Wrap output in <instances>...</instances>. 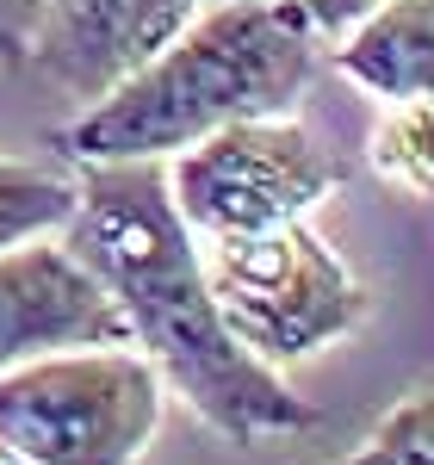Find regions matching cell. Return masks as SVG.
I'll use <instances>...</instances> for the list:
<instances>
[{
	"label": "cell",
	"mask_w": 434,
	"mask_h": 465,
	"mask_svg": "<svg viewBox=\"0 0 434 465\" xmlns=\"http://www.w3.org/2000/svg\"><path fill=\"white\" fill-rule=\"evenodd\" d=\"M74 212L63 223L69 254L112 292L118 317L162 385L199 410L230 447H254L267 434H298L317 410L286 379L254 360L217 317L192 230L168 199L162 162H81Z\"/></svg>",
	"instance_id": "cell-1"
},
{
	"label": "cell",
	"mask_w": 434,
	"mask_h": 465,
	"mask_svg": "<svg viewBox=\"0 0 434 465\" xmlns=\"http://www.w3.org/2000/svg\"><path fill=\"white\" fill-rule=\"evenodd\" d=\"M317 63V19L298 0H223L186 19L149 63L106 87L50 149L74 162H162L242 118H280Z\"/></svg>",
	"instance_id": "cell-2"
},
{
	"label": "cell",
	"mask_w": 434,
	"mask_h": 465,
	"mask_svg": "<svg viewBox=\"0 0 434 465\" xmlns=\"http://www.w3.org/2000/svg\"><path fill=\"white\" fill-rule=\"evenodd\" d=\"M162 372L131 341L0 372V440L25 465H137L162 429Z\"/></svg>",
	"instance_id": "cell-3"
},
{
	"label": "cell",
	"mask_w": 434,
	"mask_h": 465,
	"mask_svg": "<svg viewBox=\"0 0 434 465\" xmlns=\"http://www.w3.org/2000/svg\"><path fill=\"white\" fill-rule=\"evenodd\" d=\"M199 267L223 329L267 366L323 354L366 317V292L341 267V254L317 230H304V217L254 236H212Z\"/></svg>",
	"instance_id": "cell-4"
},
{
	"label": "cell",
	"mask_w": 434,
	"mask_h": 465,
	"mask_svg": "<svg viewBox=\"0 0 434 465\" xmlns=\"http://www.w3.org/2000/svg\"><path fill=\"white\" fill-rule=\"evenodd\" d=\"M335 186H341V162L280 112L186 143L168 174V199L199 236H254L304 217Z\"/></svg>",
	"instance_id": "cell-5"
},
{
	"label": "cell",
	"mask_w": 434,
	"mask_h": 465,
	"mask_svg": "<svg viewBox=\"0 0 434 465\" xmlns=\"http://www.w3.org/2000/svg\"><path fill=\"white\" fill-rule=\"evenodd\" d=\"M131 329L112 292L69 254V242L0 249V372L63 348H124Z\"/></svg>",
	"instance_id": "cell-6"
},
{
	"label": "cell",
	"mask_w": 434,
	"mask_h": 465,
	"mask_svg": "<svg viewBox=\"0 0 434 465\" xmlns=\"http://www.w3.org/2000/svg\"><path fill=\"white\" fill-rule=\"evenodd\" d=\"M199 13V0H37L32 63L74 100H100Z\"/></svg>",
	"instance_id": "cell-7"
},
{
	"label": "cell",
	"mask_w": 434,
	"mask_h": 465,
	"mask_svg": "<svg viewBox=\"0 0 434 465\" xmlns=\"http://www.w3.org/2000/svg\"><path fill=\"white\" fill-rule=\"evenodd\" d=\"M335 69L379 100H434V0L366 6L335 50Z\"/></svg>",
	"instance_id": "cell-8"
},
{
	"label": "cell",
	"mask_w": 434,
	"mask_h": 465,
	"mask_svg": "<svg viewBox=\"0 0 434 465\" xmlns=\"http://www.w3.org/2000/svg\"><path fill=\"white\" fill-rule=\"evenodd\" d=\"M372 174L409 199H434V100H398L366 137Z\"/></svg>",
	"instance_id": "cell-9"
},
{
	"label": "cell",
	"mask_w": 434,
	"mask_h": 465,
	"mask_svg": "<svg viewBox=\"0 0 434 465\" xmlns=\"http://www.w3.org/2000/svg\"><path fill=\"white\" fill-rule=\"evenodd\" d=\"M69 212H74V180L0 155V249L44 236V230H63Z\"/></svg>",
	"instance_id": "cell-10"
},
{
	"label": "cell",
	"mask_w": 434,
	"mask_h": 465,
	"mask_svg": "<svg viewBox=\"0 0 434 465\" xmlns=\"http://www.w3.org/2000/svg\"><path fill=\"white\" fill-rule=\"evenodd\" d=\"M335 465H434V391L403 397L398 410L360 440V453Z\"/></svg>",
	"instance_id": "cell-11"
},
{
	"label": "cell",
	"mask_w": 434,
	"mask_h": 465,
	"mask_svg": "<svg viewBox=\"0 0 434 465\" xmlns=\"http://www.w3.org/2000/svg\"><path fill=\"white\" fill-rule=\"evenodd\" d=\"M32 32H37V0H0V69L32 63Z\"/></svg>",
	"instance_id": "cell-12"
},
{
	"label": "cell",
	"mask_w": 434,
	"mask_h": 465,
	"mask_svg": "<svg viewBox=\"0 0 434 465\" xmlns=\"http://www.w3.org/2000/svg\"><path fill=\"white\" fill-rule=\"evenodd\" d=\"M298 6H304L323 32H341V25H354V19H360L372 0H298Z\"/></svg>",
	"instance_id": "cell-13"
},
{
	"label": "cell",
	"mask_w": 434,
	"mask_h": 465,
	"mask_svg": "<svg viewBox=\"0 0 434 465\" xmlns=\"http://www.w3.org/2000/svg\"><path fill=\"white\" fill-rule=\"evenodd\" d=\"M0 465H25V460H19V453H13V447H6V440H0Z\"/></svg>",
	"instance_id": "cell-14"
}]
</instances>
